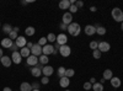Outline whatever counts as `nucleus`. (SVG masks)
I'll return each instance as SVG.
<instances>
[{"label": "nucleus", "instance_id": "obj_14", "mask_svg": "<svg viewBox=\"0 0 123 91\" xmlns=\"http://www.w3.org/2000/svg\"><path fill=\"white\" fill-rule=\"evenodd\" d=\"M11 60H12V63H15V64L21 63L22 62V57H21V54H20V52H12Z\"/></svg>", "mask_w": 123, "mask_h": 91}, {"label": "nucleus", "instance_id": "obj_7", "mask_svg": "<svg viewBox=\"0 0 123 91\" xmlns=\"http://www.w3.org/2000/svg\"><path fill=\"white\" fill-rule=\"evenodd\" d=\"M97 49L100 50L101 53H106V52H108V50L111 49V46H110L108 42H98Z\"/></svg>", "mask_w": 123, "mask_h": 91}, {"label": "nucleus", "instance_id": "obj_16", "mask_svg": "<svg viewBox=\"0 0 123 91\" xmlns=\"http://www.w3.org/2000/svg\"><path fill=\"white\" fill-rule=\"evenodd\" d=\"M30 72H31V74H32L35 78H39L41 75H42V69L38 68V67H32L30 69Z\"/></svg>", "mask_w": 123, "mask_h": 91}, {"label": "nucleus", "instance_id": "obj_41", "mask_svg": "<svg viewBox=\"0 0 123 91\" xmlns=\"http://www.w3.org/2000/svg\"><path fill=\"white\" fill-rule=\"evenodd\" d=\"M17 48H18V47H17V46H16L15 43H14V44H12V47H11V48H10V49H11V50H12V52H17Z\"/></svg>", "mask_w": 123, "mask_h": 91}, {"label": "nucleus", "instance_id": "obj_4", "mask_svg": "<svg viewBox=\"0 0 123 91\" xmlns=\"http://www.w3.org/2000/svg\"><path fill=\"white\" fill-rule=\"evenodd\" d=\"M53 52H54V46H53V44L47 43L44 47H42V54H44V55L53 54Z\"/></svg>", "mask_w": 123, "mask_h": 91}, {"label": "nucleus", "instance_id": "obj_22", "mask_svg": "<svg viewBox=\"0 0 123 91\" xmlns=\"http://www.w3.org/2000/svg\"><path fill=\"white\" fill-rule=\"evenodd\" d=\"M102 78H104L105 80H111L112 78H113V73H112L111 69H106L104 74H102Z\"/></svg>", "mask_w": 123, "mask_h": 91}, {"label": "nucleus", "instance_id": "obj_46", "mask_svg": "<svg viewBox=\"0 0 123 91\" xmlns=\"http://www.w3.org/2000/svg\"><path fill=\"white\" fill-rule=\"evenodd\" d=\"M4 57V54H3V48H0V59H1Z\"/></svg>", "mask_w": 123, "mask_h": 91}, {"label": "nucleus", "instance_id": "obj_19", "mask_svg": "<svg viewBox=\"0 0 123 91\" xmlns=\"http://www.w3.org/2000/svg\"><path fill=\"white\" fill-rule=\"evenodd\" d=\"M20 54H21L22 58H28L31 55V49H28L27 47H24L20 49Z\"/></svg>", "mask_w": 123, "mask_h": 91}, {"label": "nucleus", "instance_id": "obj_40", "mask_svg": "<svg viewBox=\"0 0 123 91\" xmlns=\"http://www.w3.org/2000/svg\"><path fill=\"white\" fill-rule=\"evenodd\" d=\"M60 28H62V31H67V30H68V26H67L65 24L62 22V24H60Z\"/></svg>", "mask_w": 123, "mask_h": 91}, {"label": "nucleus", "instance_id": "obj_49", "mask_svg": "<svg viewBox=\"0 0 123 91\" xmlns=\"http://www.w3.org/2000/svg\"><path fill=\"white\" fill-rule=\"evenodd\" d=\"M27 4H28L27 1H21V5H24V6H25V5H27Z\"/></svg>", "mask_w": 123, "mask_h": 91}, {"label": "nucleus", "instance_id": "obj_36", "mask_svg": "<svg viewBox=\"0 0 123 91\" xmlns=\"http://www.w3.org/2000/svg\"><path fill=\"white\" fill-rule=\"evenodd\" d=\"M49 83V78L48 76H43L42 79H41V84H42V85H47Z\"/></svg>", "mask_w": 123, "mask_h": 91}, {"label": "nucleus", "instance_id": "obj_52", "mask_svg": "<svg viewBox=\"0 0 123 91\" xmlns=\"http://www.w3.org/2000/svg\"><path fill=\"white\" fill-rule=\"evenodd\" d=\"M64 91H70V90H64Z\"/></svg>", "mask_w": 123, "mask_h": 91}, {"label": "nucleus", "instance_id": "obj_37", "mask_svg": "<svg viewBox=\"0 0 123 91\" xmlns=\"http://www.w3.org/2000/svg\"><path fill=\"white\" fill-rule=\"evenodd\" d=\"M83 87H84V90L89 91V90H91V89H92V84L87 81V83H85V84H84V86H83Z\"/></svg>", "mask_w": 123, "mask_h": 91}, {"label": "nucleus", "instance_id": "obj_34", "mask_svg": "<svg viewBox=\"0 0 123 91\" xmlns=\"http://www.w3.org/2000/svg\"><path fill=\"white\" fill-rule=\"evenodd\" d=\"M89 47H90L92 50H95V49H97V47H98V42H96V41H92V42H90Z\"/></svg>", "mask_w": 123, "mask_h": 91}, {"label": "nucleus", "instance_id": "obj_27", "mask_svg": "<svg viewBox=\"0 0 123 91\" xmlns=\"http://www.w3.org/2000/svg\"><path fill=\"white\" fill-rule=\"evenodd\" d=\"M92 90L94 91H104V85L100 84V83H95L92 85Z\"/></svg>", "mask_w": 123, "mask_h": 91}, {"label": "nucleus", "instance_id": "obj_29", "mask_svg": "<svg viewBox=\"0 0 123 91\" xmlns=\"http://www.w3.org/2000/svg\"><path fill=\"white\" fill-rule=\"evenodd\" d=\"M74 75H75V70H74V69H67V72H65V76H67V78L71 79Z\"/></svg>", "mask_w": 123, "mask_h": 91}, {"label": "nucleus", "instance_id": "obj_13", "mask_svg": "<svg viewBox=\"0 0 123 91\" xmlns=\"http://www.w3.org/2000/svg\"><path fill=\"white\" fill-rule=\"evenodd\" d=\"M12 41H11V39H10L9 37H6V38H3L1 39V47L3 48H5V49H10V48H11L12 47Z\"/></svg>", "mask_w": 123, "mask_h": 91}, {"label": "nucleus", "instance_id": "obj_51", "mask_svg": "<svg viewBox=\"0 0 123 91\" xmlns=\"http://www.w3.org/2000/svg\"><path fill=\"white\" fill-rule=\"evenodd\" d=\"M32 91H41V90H39V89H38V90H32Z\"/></svg>", "mask_w": 123, "mask_h": 91}, {"label": "nucleus", "instance_id": "obj_47", "mask_svg": "<svg viewBox=\"0 0 123 91\" xmlns=\"http://www.w3.org/2000/svg\"><path fill=\"white\" fill-rule=\"evenodd\" d=\"M105 81H106V80H105L104 78H102V79L100 80V84H102V85H104V83H105Z\"/></svg>", "mask_w": 123, "mask_h": 91}, {"label": "nucleus", "instance_id": "obj_17", "mask_svg": "<svg viewBox=\"0 0 123 91\" xmlns=\"http://www.w3.org/2000/svg\"><path fill=\"white\" fill-rule=\"evenodd\" d=\"M0 62H1V64L6 68H9L10 65L12 64V60H11V57H7V55H4L1 59H0Z\"/></svg>", "mask_w": 123, "mask_h": 91}, {"label": "nucleus", "instance_id": "obj_45", "mask_svg": "<svg viewBox=\"0 0 123 91\" xmlns=\"http://www.w3.org/2000/svg\"><path fill=\"white\" fill-rule=\"evenodd\" d=\"M3 91H12V90L10 89V87H7V86H6V87H4V89H3Z\"/></svg>", "mask_w": 123, "mask_h": 91}, {"label": "nucleus", "instance_id": "obj_35", "mask_svg": "<svg viewBox=\"0 0 123 91\" xmlns=\"http://www.w3.org/2000/svg\"><path fill=\"white\" fill-rule=\"evenodd\" d=\"M78 7L75 6V4L74 5H70V7H69V12L71 14V15H73V14H75V12H78Z\"/></svg>", "mask_w": 123, "mask_h": 91}, {"label": "nucleus", "instance_id": "obj_12", "mask_svg": "<svg viewBox=\"0 0 123 91\" xmlns=\"http://www.w3.org/2000/svg\"><path fill=\"white\" fill-rule=\"evenodd\" d=\"M53 72H54V69H53V67H50V65H44L43 68H42V74H43V76H50L53 74Z\"/></svg>", "mask_w": 123, "mask_h": 91}, {"label": "nucleus", "instance_id": "obj_43", "mask_svg": "<svg viewBox=\"0 0 123 91\" xmlns=\"http://www.w3.org/2000/svg\"><path fill=\"white\" fill-rule=\"evenodd\" d=\"M89 83H91V84H92V85H94V84H95V83H96V79H95V78H91V79H90V80H89Z\"/></svg>", "mask_w": 123, "mask_h": 91}, {"label": "nucleus", "instance_id": "obj_48", "mask_svg": "<svg viewBox=\"0 0 123 91\" xmlns=\"http://www.w3.org/2000/svg\"><path fill=\"white\" fill-rule=\"evenodd\" d=\"M12 30H14V31H16V32H18V31H20V28H18L17 26H16V27H14Z\"/></svg>", "mask_w": 123, "mask_h": 91}, {"label": "nucleus", "instance_id": "obj_5", "mask_svg": "<svg viewBox=\"0 0 123 91\" xmlns=\"http://www.w3.org/2000/svg\"><path fill=\"white\" fill-rule=\"evenodd\" d=\"M31 54H32V55H36V57L42 55V47H41L38 43H35L33 47L31 48Z\"/></svg>", "mask_w": 123, "mask_h": 91}, {"label": "nucleus", "instance_id": "obj_3", "mask_svg": "<svg viewBox=\"0 0 123 91\" xmlns=\"http://www.w3.org/2000/svg\"><path fill=\"white\" fill-rule=\"evenodd\" d=\"M59 54H60L62 57H64V58L69 57V55L71 54V48H70L68 44L60 46V48H59Z\"/></svg>", "mask_w": 123, "mask_h": 91}, {"label": "nucleus", "instance_id": "obj_38", "mask_svg": "<svg viewBox=\"0 0 123 91\" xmlns=\"http://www.w3.org/2000/svg\"><path fill=\"white\" fill-rule=\"evenodd\" d=\"M75 6L78 7V9H81L84 6V1H81V0H78V1H75Z\"/></svg>", "mask_w": 123, "mask_h": 91}, {"label": "nucleus", "instance_id": "obj_26", "mask_svg": "<svg viewBox=\"0 0 123 91\" xmlns=\"http://www.w3.org/2000/svg\"><path fill=\"white\" fill-rule=\"evenodd\" d=\"M65 72H67V69H65L64 67H59V68H58L57 74H58L59 79H60V78H63V76H65Z\"/></svg>", "mask_w": 123, "mask_h": 91}, {"label": "nucleus", "instance_id": "obj_18", "mask_svg": "<svg viewBox=\"0 0 123 91\" xmlns=\"http://www.w3.org/2000/svg\"><path fill=\"white\" fill-rule=\"evenodd\" d=\"M111 85H112V87H115V89H118V87H121V79L119 78H117V76H113L111 80Z\"/></svg>", "mask_w": 123, "mask_h": 91}, {"label": "nucleus", "instance_id": "obj_50", "mask_svg": "<svg viewBox=\"0 0 123 91\" xmlns=\"http://www.w3.org/2000/svg\"><path fill=\"white\" fill-rule=\"evenodd\" d=\"M121 27H122V31H123V22L121 24Z\"/></svg>", "mask_w": 123, "mask_h": 91}, {"label": "nucleus", "instance_id": "obj_11", "mask_svg": "<svg viewBox=\"0 0 123 91\" xmlns=\"http://www.w3.org/2000/svg\"><path fill=\"white\" fill-rule=\"evenodd\" d=\"M84 32H85V35H87V36H94V35L96 33V28H95L94 25H86L85 28H84Z\"/></svg>", "mask_w": 123, "mask_h": 91}, {"label": "nucleus", "instance_id": "obj_23", "mask_svg": "<svg viewBox=\"0 0 123 91\" xmlns=\"http://www.w3.org/2000/svg\"><path fill=\"white\" fill-rule=\"evenodd\" d=\"M48 62H49L48 55L42 54V55H39V57H38V63H39L41 65H47V64H48Z\"/></svg>", "mask_w": 123, "mask_h": 91}, {"label": "nucleus", "instance_id": "obj_1", "mask_svg": "<svg viewBox=\"0 0 123 91\" xmlns=\"http://www.w3.org/2000/svg\"><path fill=\"white\" fill-rule=\"evenodd\" d=\"M67 31H68L69 35L76 37V36L80 35L81 28H80V25H79V24H76V22H71V24L68 26V30H67Z\"/></svg>", "mask_w": 123, "mask_h": 91}, {"label": "nucleus", "instance_id": "obj_10", "mask_svg": "<svg viewBox=\"0 0 123 91\" xmlns=\"http://www.w3.org/2000/svg\"><path fill=\"white\" fill-rule=\"evenodd\" d=\"M26 63H27V65H31V67H36L37 64H38V57H36V55H32L31 54L27 59H26Z\"/></svg>", "mask_w": 123, "mask_h": 91}, {"label": "nucleus", "instance_id": "obj_24", "mask_svg": "<svg viewBox=\"0 0 123 91\" xmlns=\"http://www.w3.org/2000/svg\"><path fill=\"white\" fill-rule=\"evenodd\" d=\"M35 33H36V28H35V27H32V26H28V27H26V30H25V35H26V36H28V37H32Z\"/></svg>", "mask_w": 123, "mask_h": 91}, {"label": "nucleus", "instance_id": "obj_2", "mask_svg": "<svg viewBox=\"0 0 123 91\" xmlns=\"http://www.w3.org/2000/svg\"><path fill=\"white\" fill-rule=\"evenodd\" d=\"M111 16L112 18L115 20L116 22H123V11L119 9V7H113L111 11Z\"/></svg>", "mask_w": 123, "mask_h": 91}, {"label": "nucleus", "instance_id": "obj_32", "mask_svg": "<svg viewBox=\"0 0 123 91\" xmlns=\"http://www.w3.org/2000/svg\"><path fill=\"white\" fill-rule=\"evenodd\" d=\"M47 43H48V41H47V37H41V38L38 39V44H39L41 47H44Z\"/></svg>", "mask_w": 123, "mask_h": 91}, {"label": "nucleus", "instance_id": "obj_30", "mask_svg": "<svg viewBox=\"0 0 123 91\" xmlns=\"http://www.w3.org/2000/svg\"><path fill=\"white\" fill-rule=\"evenodd\" d=\"M47 41H48V42H50V43L55 42V41H57V36H55L54 33H49V35L47 36Z\"/></svg>", "mask_w": 123, "mask_h": 91}, {"label": "nucleus", "instance_id": "obj_20", "mask_svg": "<svg viewBox=\"0 0 123 91\" xmlns=\"http://www.w3.org/2000/svg\"><path fill=\"white\" fill-rule=\"evenodd\" d=\"M69 7H70L69 0H62L59 3V9H62V10H69Z\"/></svg>", "mask_w": 123, "mask_h": 91}, {"label": "nucleus", "instance_id": "obj_9", "mask_svg": "<svg viewBox=\"0 0 123 91\" xmlns=\"http://www.w3.org/2000/svg\"><path fill=\"white\" fill-rule=\"evenodd\" d=\"M15 44L21 49V48H24V47H26V44H27V39L24 37V36H18L17 37V39L15 41Z\"/></svg>", "mask_w": 123, "mask_h": 91}, {"label": "nucleus", "instance_id": "obj_31", "mask_svg": "<svg viewBox=\"0 0 123 91\" xmlns=\"http://www.w3.org/2000/svg\"><path fill=\"white\" fill-rule=\"evenodd\" d=\"M17 33H18V32H16V31H14V30H12V31L10 32V35H9V38L11 39V41H16L17 37H18V35H17Z\"/></svg>", "mask_w": 123, "mask_h": 91}, {"label": "nucleus", "instance_id": "obj_25", "mask_svg": "<svg viewBox=\"0 0 123 91\" xmlns=\"http://www.w3.org/2000/svg\"><path fill=\"white\" fill-rule=\"evenodd\" d=\"M12 31V26L10 25V24H5L3 25V32L6 33V35H10V32Z\"/></svg>", "mask_w": 123, "mask_h": 91}, {"label": "nucleus", "instance_id": "obj_54", "mask_svg": "<svg viewBox=\"0 0 123 91\" xmlns=\"http://www.w3.org/2000/svg\"><path fill=\"white\" fill-rule=\"evenodd\" d=\"M18 91H20V90H18Z\"/></svg>", "mask_w": 123, "mask_h": 91}, {"label": "nucleus", "instance_id": "obj_39", "mask_svg": "<svg viewBox=\"0 0 123 91\" xmlns=\"http://www.w3.org/2000/svg\"><path fill=\"white\" fill-rule=\"evenodd\" d=\"M31 86H32V90H38L39 86H41V83H33Z\"/></svg>", "mask_w": 123, "mask_h": 91}, {"label": "nucleus", "instance_id": "obj_44", "mask_svg": "<svg viewBox=\"0 0 123 91\" xmlns=\"http://www.w3.org/2000/svg\"><path fill=\"white\" fill-rule=\"evenodd\" d=\"M96 10H97V9H96V6H91V7H90V11H91V12H95Z\"/></svg>", "mask_w": 123, "mask_h": 91}, {"label": "nucleus", "instance_id": "obj_53", "mask_svg": "<svg viewBox=\"0 0 123 91\" xmlns=\"http://www.w3.org/2000/svg\"><path fill=\"white\" fill-rule=\"evenodd\" d=\"M0 27H1V24H0Z\"/></svg>", "mask_w": 123, "mask_h": 91}, {"label": "nucleus", "instance_id": "obj_8", "mask_svg": "<svg viewBox=\"0 0 123 91\" xmlns=\"http://www.w3.org/2000/svg\"><path fill=\"white\" fill-rule=\"evenodd\" d=\"M67 42H68V37H67L65 33H59V35L57 36L55 43H58L59 46H64V44H67Z\"/></svg>", "mask_w": 123, "mask_h": 91}, {"label": "nucleus", "instance_id": "obj_21", "mask_svg": "<svg viewBox=\"0 0 123 91\" xmlns=\"http://www.w3.org/2000/svg\"><path fill=\"white\" fill-rule=\"evenodd\" d=\"M20 91H32V86H31L30 83H21L20 85Z\"/></svg>", "mask_w": 123, "mask_h": 91}, {"label": "nucleus", "instance_id": "obj_6", "mask_svg": "<svg viewBox=\"0 0 123 91\" xmlns=\"http://www.w3.org/2000/svg\"><path fill=\"white\" fill-rule=\"evenodd\" d=\"M62 22L65 24L67 26H69L71 22H73V15H71L69 11L63 14V17H62Z\"/></svg>", "mask_w": 123, "mask_h": 91}, {"label": "nucleus", "instance_id": "obj_15", "mask_svg": "<svg viewBox=\"0 0 123 91\" xmlns=\"http://www.w3.org/2000/svg\"><path fill=\"white\" fill-rule=\"evenodd\" d=\"M59 85L63 87V89H67L69 85H70V79L67 78V76H63V78H60L59 79Z\"/></svg>", "mask_w": 123, "mask_h": 91}, {"label": "nucleus", "instance_id": "obj_28", "mask_svg": "<svg viewBox=\"0 0 123 91\" xmlns=\"http://www.w3.org/2000/svg\"><path fill=\"white\" fill-rule=\"evenodd\" d=\"M96 33H97L98 36H105V35H106V28H105L104 26L97 27V28H96Z\"/></svg>", "mask_w": 123, "mask_h": 91}, {"label": "nucleus", "instance_id": "obj_42", "mask_svg": "<svg viewBox=\"0 0 123 91\" xmlns=\"http://www.w3.org/2000/svg\"><path fill=\"white\" fill-rule=\"evenodd\" d=\"M26 47H27L28 49H31V48H32V47H33V43H32V42H27V44H26Z\"/></svg>", "mask_w": 123, "mask_h": 91}, {"label": "nucleus", "instance_id": "obj_33", "mask_svg": "<svg viewBox=\"0 0 123 91\" xmlns=\"http://www.w3.org/2000/svg\"><path fill=\"white\" fill-rule=\"evenodd\" d=\"M92 57H94L95 59H100L101 58V52L98 49H95L94 52H92Z\"/></svg>", "mask_w": 123, "mask_h": 91}]
</instances>
